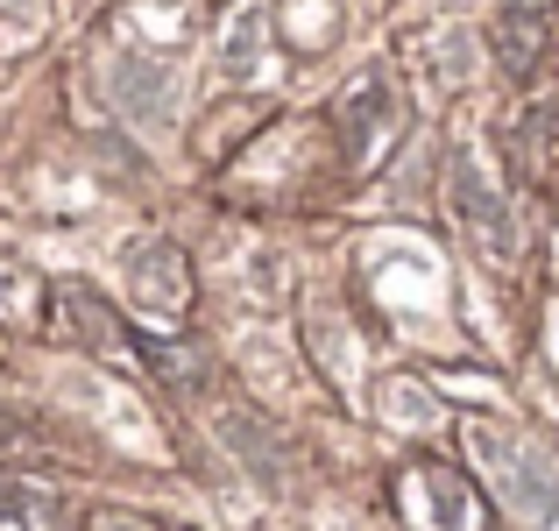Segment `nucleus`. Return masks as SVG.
<instances>
[{
  "mask_svg": "<svg viewBox=\"0 0 559 531\" xmlns=\"http://www.w3.org/2000/svg\"><path fill=\"white\" fill-rule=\"evenodd\" d=\"M481 453H489L496 475H503L510 510H524L532 524H552V518H559V468H552L538 447H510V439L481 433Z\"/></svg>",
  "mask_w": 559,
  "mask_h": 531,
  "instance_id": "nucleus-1",
  "label": "nucleus"
},
{
  "mask_svg": "<svg viewBox=\"0 0 559 531\" xmlns=\"http://www.w3.org/2000/svg\"><path fill=\"white\" fill-rule=\"evenodd\" d=\"M135 291L150 305H185V270H178V248H142L135 256Z\"/></svg>",
  "mask_w": 559,
  "mask_h": 531,
  "instance_id": "nucleus-2",
  "label": "nucleus"
},
{
  "mask_svg": "<svg viewBox=\"0 0 559 531\" xmlns=\"http://www.w3.org/2000/svg\"><path fill=\"white\" fill-rule=\"evenodd\" d=\"M453 199H461V213H467V227H481L489 234L496 248H510V234H503V199H496V191H481V177L475 170H453Z\"/></svg>",
  "mask_w": 559,
  "mask_h": 531,
  "instance_id": "nucleus-3",
  "label": "nucleus"
},
{
  "mask_svg": "<svg viewBox=\"0 0 559 531\" xmlns=\"http://www.w3.org/2000/svg\"><path fill=\"white\" fill-rule=\"evenodd\" d=\"M538 36H546V22L538 14H503V28H496V57H503V71H532L538 64Z\"/></svg>",
  "mask_w": 559,
  "mask_h": 531,
  "instance_id": "nucleus-4",
  "label": "nucleus"
}]
</instances>
